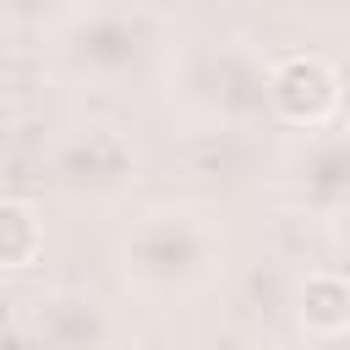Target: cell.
Masks as SVG:
<instances>
[{
    "label": "cell",
    "instance_id": "obj_1",
    "mask_svg": "<svg viewBox=\"0 0 350 350\" xmlns=\"http://www.w3.org/2000/svg\"><path fill=\"white\" fill-rule=\"evenodd\" d=\"M120 268L131 284L170 295V290H197L224 268V230H213L208 219L175 208V241H170V208L164 213H142L137 230L120 246Z\"/></svg>",
    "mask_w": 350,
    "mask_h": 350
}]
</instances>
